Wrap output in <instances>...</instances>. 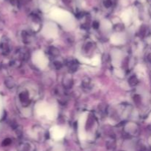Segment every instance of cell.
Segmentation results:
<instances>
[{"label": "cell", "instance_id": "15", "mask_svg": "<svg viewBox=\"0 0 151 151\" xmlns=\"http://www.w3.org/2000/svg\"><path fill=\"white\" fill-rule=\"evenodd\" d=\"M145 59L146 61L149 64H151V50H149L147 51V53L145 54Z\"/></svg>", "mask_w": 151, "mask_h": 151}, {"label": "cell", "instance_id": "16", "mask_svg": "<svg viewBox=\"0 0 151 151\" xmlns=\"http://www.w3.org/2000/svg\"><path fill=\"white\" fill-rule=\"evenodd\" d=\"M11 142H12L11 139H8V138H7V139H5L4 141H3L2 144L4 145V146H7V145L10 144H11Z\"/></svg>", "mask_w": 151, "mask_h": 151}, {"label": "cell", "instance_id": "12", "mask_svg": "<svg viewBox=\"0 0 151 151\" xmlns=\"http://www.w3.org/2000/svg\"><path fill=\"white\" fill-rule=\"evenodd\" d=\"M49 53H50L51 56L56 58L59 55V50L57 48H55V47H50L49 49Z\"/></svg>", "mask_w": 151, "mask_h": 151}, {"label": "cell", "instance_id": "11", "mask_svg": "<svg viewBox=\"0 0 151 151\" xmlns=\"http://www.w3.org/2000/svg\"><path fill=\"white\" fill-rule=\"evenodd\" d=\"M128 83L131 86L134 87V86H136L139 83V80L137 78V77L136 76H131V77L128 79Z\"/></svg>", "mask_w": 151, "mask_h": 151}, {"label": "cell", "instance_id": "5", "mask_svg": "<svg viewBox=\"0 0 151 151\" xmlns=\"http://www.w3.org/2000/svg\"><path fill=\"white\" fill-rule=\"evenodd\" d=\"M33 33L32 31L28 30H22L21 33V38H22V41L24 44H29L32 41V38H33Z\"/></svg>", "mask_w": 151, "mask_h": 151}, {"label": "cell", "instance_id": "9", "mask_svg": "<svg viewBox=\"0 0 151 151\" xmlns=\"http://www.w3.org/2000/svg\"><path fill=\"white\" fill-rule=\"evenodd\" d=\"M66 66H67L68 69H69V73H74L77 71V70L78 69L79 64H78L77 61L71 60L66 63Z\"/></svg>", "mask_w": 151, "mask_h": 151}, {"label": "cell", "instance_id": "17", "mask_svg": "<svg viewBox=\"0 0 151 151\" xmlns=\"http://www.w3.org/2000/svg\"><path fill=\"white\" fill-rule=\"evenodd\" d=\"M149 144H150V145L151 146V136L149 137Z\"/></svg>", "mask_w": 151, "mask_h": 151}, {"label": "cell", "instance_id": "6", "mask_svg": "<svg viewBox=\"0 0 151 151\" xmlns=\"http://www.w3.org/2000/svg\"><path fill=\"white\" fill-rule=\"evenodd\" d=\"M35 147L33 144L29 142H23L19 144L18 151H35Z\"/></svg>", "mask_w": 151, "mask_h": 151}, {"label": "cell", "instance_id": "10", "mask_svg": "<svg viewBox=\"0 0 151 151\" xmlns=\"http://www.w3.org/2000/svg\"><path fill=\"white\" fill-rule=\"evenodd\" d=\"M82 87L84 90H89L90 89L92 88V84H91V81L89 78L86 77L83 78L82 81Z\"/></svg>", "mask_w": 151, "mask_h": 151}, {"label": "cell", "instance_id": "1", "mask_svg": "<svg viewBox=\"0 0 151 151\" xmlns=\"http://www.w3.org/2000/svg\"><path fill=\"white\" fill-rule=\"evenodd\" d=\"M41 95L39 87L33 83L23 84L18 90L17 105L24 110H29L34 102L38 100Z\"/></svg>", "mask_w": 151, "mask_h": 151}, {"label": "cell", "instance_id": "4", "mask_svg": "<svg viewBox=\"0 0 151 151\" xmlns=\"http://www.w3.org/2000/svg\"><path fill=\"white\" fill-rule=\"evenodd\" d=\"M30 30L32 33L38 32L41 27V19L38 17L37 15H32L30 16Z\"/></svg>", "mask_w": 151, "mask_h": 151}, {"label": "cell", "instance_id": "3", "mask_svg": "<svg viewBox=\"0 0 151 151\" xmlns=\"http://www.w3.org/2000/svg\"><path fill=\"white\" fill-rule=\"evenodd\" d=\"M11 50V44L10 40L7 37H3L0 42V53L4 56H7Z\"/></svg>", "mask_w": 151, "mask_h": 151}, {"label": "cell", "instance_id": "13", "mask_svg": "<svg viewBox=\"0 0 151 151\" xmlns=\"http://www.w3.org/2000/svg\"><path fill=\"white\" fill-rule=\"evenodd\" d=\"M5 84L8 88H13L15 87V81L12 78H8L6 79Z\"/></svg>", "mask_w": 151, "mask_h": 151}, {"label": "cell", "instance_id": "7", "mask_svg": "<svg viewBox=\"0 0 151 151\" xmlns=\"http://www.w3.org/2000/svg\"><path fill=\"white\" fill-rule=\"evenodd\" d=\"M96 45L93 41H86L85 44H83V52L88 53H90L91 51H93L95 49Z\"/></svg>", "mask_w": 151, "mask_h": 151}, {"label": "cell", "instance_id": "14", "mask_svg": "<svg viewBox=\"0 0 151 151\" xmlns=\"http://www.w3.org/2000/svg\"><path fill=\"white\" fill-rule=\"evenodd\" d=\"M103 5L106 8H110L113 6V1L112 0H104L103 1Z\"/></svg>", "mask_w": 151, "mask_h": 151}, {"label": "cell", "instance_id": "8", "mask_svg": "<svg viewBox=\"0 0 151 151\" xmlns=\"http://www.w3.org/2000/svg\"><path fill=\"white\" fill-rule=\"evenodd\" d=\"M73 85V79L72 76L66 75L63 78V86L65 88H71Z\"/></svg>", "mask_w": 151, "mask_h": 151}, {"label": "cell", "instance_id": "2", "mask_svg": "<svg viewBox=\"0 0 151 151\" xmlns=\"http://www.w3.org/2000/svg\"><path fill=\"white\" fill-rule=\"evenodd\" d=\"M124 132L129 136H137L139 133L140 129L138 124L133 121H129L124 124Z\"/></svg>", "mask_w": 151, "mask_h": 151}]
</instances>
